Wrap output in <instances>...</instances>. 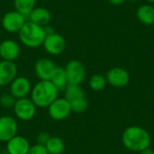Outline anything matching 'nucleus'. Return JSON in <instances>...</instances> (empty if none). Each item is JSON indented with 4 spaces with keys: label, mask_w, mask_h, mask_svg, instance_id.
Listing matches in <instances>:
<instances>
[{
    "label": "nucleus",
    "mask_w": 154,
    "mask_h": 154,
    "mask_svg": "<svg viewBox=\"0 0 154 154\" xmlns=\"http://www.w3.org/2000/svg\"><path fill=\"white\" fill-rule=\"evenodd\" d=\"M10 92L15 99L28 97L32 91L31 81L23 76H17L9 85Z\"/></svg>",
    "instance_id": "9d476101"
},
{
    "label": "nucleus",
    "mask_w": 154,
    "mask_h": 154,
    "mask_svg": "<svg viewBox=\"0 0 154 154\" xmlns=\"http://www.w3.org/2000/svg\"><path fill=\"white\" fill-rule=\"evenodd\" d=\"M122 143L127 150L140 152L151 146L152 138L146 129L138 125H132L123 132Z\"/></svg>",
    "instance_id": "f257e3e1"
},
{
    "label": "nucleus",
    "mask_w": 154,
    "mask_h": 154,
    "mask_svg": "<svg viewBox=\"0 0 154 154\" xmlns=\"http://www.w3.org/2000/svg\"><path fill=\"white\" fill-rule=\"evenodd\" d=\"M136 17L138 21L145 25L154 23V6L152 4H143L136 10Z\"/></svg>",
    "instance_id": "f3484780"
},
{
    "label": "nucleus",
    "mask_w": 154,
    "mask_h": 154,
    "mask_svg": "<svg viewBox=\"0 0 154 154\" xmlns=\"http://www.w3.org/2000/svg\"><path fill=\"white\" fill-rule=\"evenodd\" d=\"M27 18L17 12L16 10H12L5 13L1 18V25L3 29L11 33L19 32L23 24L26 23Z\"/></svg>",
    "instance_id": "20e7f679"
},
{
    "label": "nucleus",
    "mask_w": 154,
    "mask_h": 154,
    "mask_svg": "<svg viewBox=\"0 0 154 154\" xmlns=\"http://www.w3.org/2000/svg\"><path fill=\"white\" fill-rule=\"evenodd\" d=\"M16 99L14 97V96L11 93H2L0 96V106L3 108L10 109L13 108L15 104Z\"/></svg>",
    "instance_id": "b1692460"
},
{
    "label": "nucleus",
    "mask_w": 154,
    "mask_h": 154,
    "mask_svg": "<svg viewBox=\"0 0 154 154\" xmlns=\"http://www.w3.org/2000/svg\"><path fill=\"white\" fill-rule=\"evenodd\" d=\"M140 154H154V150H152L151 147H148L144 150H143L142 152H139Z\"/></svg>",
    "instance_id": "cd10ccee"
},
{
    "label": "nucleus",
    "mask_w": 154,
    "mask_h": 154,
    "mask_svg": "<svg viewBox=\"0 0 154 154\" xmlns=\"http://www.w3.org/2000/svg\"><path fill=\"white\" fill-rule=\"evenodd\" d=\"M145 1H146L148 4H152V5L154 4V0H145Z\"/></svg>",
    "instance_id": "c85d7f7f"
},
{
    "label": "nucleus",
    "mask_w": 154,
    "mask_h": 154,
    "mask_svg": "<svg viewBox=\"0 0 154 154\" xmlns=\"http://www.w3.org/2000/svg\"><path fill=\"white\" fill-rule=\"evenodd\" d=\"M107 1L113 5H120L122 4H124L126 0H107Z\"/></svg>",
    "instance_id": "bb28decb"
},
{
    "label": "nucleus",
    "mask_w": 154,
    "mask_h": 154,
    "mask_svg": "<svg viewBox=\"0 0 154 154\" xmlns=\"http://www.w3.org/2000/svg\"><path fill=\"white\" fill-rule=\"evenodd\" d=\"M134 1H138V0H134Z\"/></svg>",
    "instance_id": "473e14b6"
},
{
    "label": "nucleus",
    "mask_w": 154,
    "mask_h": 154,
    "mask_svg": "<svg viewBox=\"0 0 154 154\" xmlns=\"http://www.w3.org/2000/svg\"><path fill=\"white\" fill-rule=\"evenodd\" d=\"M106 79L110 86L121 88L127 86L130 82V74L124 68L114 67L106 72Z\"/></svg>",
    "instance_id": "1a4fd4ad"
},
{
    "label": "nucleus",
    "mask_w": 154,
    "mask_h": 154,
    "mask_svg": "<svg viewBox=\"0 0 154 154\" xmlns=\"http://www.w3.org/2000/svg\"><path fill=\"white\" fill-rule=\"evenodd\" d=\"M153 25H154V23H153Z\"/></svg>",
    "instance_id": "72a5a7b5"
},
{
    "label": "nucleus",
    "mask_w": 154,
    "mask_h": 154,
    "mask_svg": "<svg viewBox=\"0 0 154 154\" xmlns=\"http://www.w3.org/2000/svg\"><path fill=\"white\" fill-rule=\"evenodd\" d=\"M20 46L13 39H5L0 42V58L2 60L14 61L20 56Z\"/></svg>",
    "instance_id": "f8f14e48"
},
{
    "label": "nucleus",
    "mask_w": 154,
    "mask_h": 154,
    "mask_svg": "<svg viewBox=\"0 0 154 154\" xmlns=\"http://www.w3.org/2000/svg\"><path fill=\"white\" fill-rule=\"evenodd\" d=\"M70 103L65 97H58L48 107V114L54 121H62L71 114Z\"/></svg>",
    "instance_id": "423d86ee"
},
{
    "label": "nucleus",
    "mask_w": 154,
    "mask_h": 154,
    "mask_svg": "<svg viewBox=\"0 0 154 154\" xmlns=\"http://www.w3.org/2000/svg\"><path fill=\"white\" fill-rule=\"evenodd\" d=\"M27 20L37 24V25L44 27L46 25H49V23L51 20V14L45 7H42V6L36 7L35 6L32 9V11L29 14Z\"/></svg>",
    "instance_id": "dca6fc26"
},
{
    "label": "nucleus",
    "mask_w": 154,
    "mask_h": 154,
    "mask_svg": "<svg viewBox=\"0 0 154 154\" xmlns=\"http://www.w3.org/2000/svg\"><path fill=\"white\" fill-rule=\"evenodd\" d=\"M17 132L18 124L14 117L11 116H3L0 117V142L7 143L17 135Z\"/></svg>",
    "instance_id": "9b49d317"
},
{
    "label": "nucleus",
    "mask_w": 154,
    "mask_h": 154,
    "mask_svg": "<svg viewBox=\"0 0 154 154\" xmlns=\"http://www.w3.org/2000/svg\"><path fill=\"white\" fill-rule=\"evenodd\" d=\"M0 40H1V31H0Z\"/></svg>",
    "instance_id": "7c9ffc66"
},
{
    "label": "nucleus",
    "mask_w": 154,
    "mask_h": 154,
    "mask_svg": "<svg viewBox=\"0 0 154 154\" xmlns=\"http://www.w3.org/2000/svg\"><path fill=\"white\" fill-rule=\"evenodd\" d=\"M1 18H2V17H0V23H1Z\"/></svg>",
    "instance_id": "2f4dec72"
},
{
    "label": "nucleus",
    "mask_w": 154,
    "mask_h": 154,
    "mask_svg": "<svg viewBox=\"0 0 154 154\" xmlns=\"http://www.w3.org/2000/svg\"><path fill=\"white\" fill-rule=\"evenodd\" d=\"M18 37L22 44L28 48H38L42 46L46 37L44 27L37 25L30 21H26L18 32Z\"/></svg>",
    "instance_id": "7ed1b4c3"
},
{
    "label": "nucleus",
    "mask_w": 154,
    "mask_h": 154,
    "mask_svg": "<svg viewBox=\"0 0 154 154\" xmlns=\"http://www.w3.org/2000/svg\"><path fill=\"white\" fill-rule=\"evenodd\" d=\"M69 103H70L71 112L75 114H82L85 111H87V109L88 108V102L85 97L69 101Z\"/></svg>",
    "instance_id": "5701e85b"
},
{
    "label": "nucleus",
    "mask_w": 154,
    "mask_h": 154,
    "mask_svg": "<svg viewBox=\"0 0 154 154\" xmlns=\"http://www.w3.org/2000/svg\"><path fill=\"white\" fill-rule=\"evenodd\" d=\"M45 146L49 154H62L66 148L63 139L58 136H51Z\"/></svg>",
    "instance_id": "6ab92c4d"
},
{
    "label": "nucleus",
    "mask_w": 154,
    "mask_h": 154,
    "mask_svg": "<svg viewBox=\"0 0 154 154\" xmlns=\"http://www.w3.org/2000/svg\"><path fill=\"white\" fill-rule=\"evenodd\" d=\"M42 46L48 54L52 56L60 55L66 49V40L62 35L54 32L46 35Z\"/></svg>",
    "instance_id": "6e6552de"
},
{
    "label": "nucleus",
    "mask_w": 154,
    "mask_h": 154,
    "mask_svg": "<svg viewBox=\"0 0 154 154\" xmlns=\"http://www.w3.org/2000/svg\"><path fill=\"white\" fill-rule=\"evenodd\" d=\"M36 0H14V5L15 10L24 15L26 18L29 14L35 7Z\"/></svg>",
    "instance_id": "aec40b11"
},
{
    "label": "nucleus",
    "mask_w": 154,
    "mask_h": 154,
    "mask_svg": "<svg viewBox=\"0 0 154 154\" xmlns=\"http://www.w3.org/2000/svg\"><path fill=\"white\" fill-rule=\"evenodd\" d=\"M51 138V135L48 132H41L40 134H38V135L36 137L37 143L45 146L48 143V142L50 141Z\"/></svg>",
    "instance_id": "a878e982"
},
{
    "label": "nucleus",
    "mask_w": 154,
    "mask_h": 154,
    "mask_svg": "<svg viewBox=\"0 0 154 154\" xmlns=\"http://www.w3.org/2000/svg\"><path fill=\"white\" fill-rule=\"evenodd\" d=\"M64 92H65L64 97L69 101H72L74 99L85 97V92H84L83 88L80 87V85L69 84L66 87Z\"/></svg>",
    "instance_id": "412c9836"
},
{
    "label": "nucleus",
    "mask_w": 154,
    "mask_h": 154,
    "mask_svg": "<svg viewBox=\"0 0 154 154\" xmlns=\"http://www.w3.org/2000/svg\"><path fill=\"white\" fill-rule=\"evenodd\" d=\"M31 144L27 138L15 135L6 143V152L7 154H27Z\"/></svg>",
    "instance_id": "2eb2a0df"
},
{
    "label": "nucleus",
    "mask_w": 154,
    "mask_h": 154,
    "mask_svg": "<svg viewBox=\"0 0 154 154\" xmlns=\"http://www.w3.org/2000/svg\"><path fill=\"white\" fill-rule=\"evenodd\" d=\"M1 94H2V87L0 86V96H1Z\"/></svg>",
    "instance_id": "c756f323"
},
{
    "label": "nucleus",
    "mask_w": 154,
    "mask_h": 154,
    "mask_svg": "<svg viewBox=\"0 0 154 154\" xmlns=\"http://www.w3.org/2000/svg\"><path fill=\"white\" fill-rule=\"evenodd\" d=\"M60 90L50 80H39L32 88L30 98L36 107L48 108L59 97Z\"/></svg>",
    "instance_id": "f03ea898"
},
{
    "label": "nucleus",
    "mask_w": 154,
    "mask_h": 154,
    "mask_svg": "<svg viewBox=\"0 0 154 154\" xmlns=\"http://www.w3.org/2000/svg\"><path fill=\"white\" fill-rule=\"evenodd\" d=\"M106 84L107 82H106V77L101 74H94L93 76H91L88 81L89 88L93 91H97V92L103 90L105 87L106 86Z\"/></svg>",
    "instance_id": "4be33fe9"
},
{
    "label": "nucleus",
    "mask_w": 154,
    "mask_h": 154,
    "mask_svg": "<svg viewBox=\"0 0 154 154\" xmlns=\"http://www.w3.org/2000/svg\"><path fill=\"white\" fill-rule=\"evenodd\" d=\"M50 81L60 90H65L66 87L69 85L68 82V78H67V74H66V70L64 67L61 66H56L51 78L50 79Z\"/></svg>",
    "instance_id": "a211bd4d"
},
{
    "label": "nucleus",
    "mask_w": 154,
    "mask_h": 154,
    "mask_svg": "<svg viewBox=\"0 0 154 154\" xmlns=\"http://www.w3.org/2000/svg\"><path fill=\"white\" fill-rule=\"evenodd\" d=\"M27 154H49L48 151L46 149V146L35 143L33 145H31L29 152Z\"/></svg>",
    "instance_id": "393cba45"
},
{
    "label": "nucleus",
    "mask_w": 154,
    "mask_h": 154,
    "mask_svg": "<svg viewBox=\"0 0 154 154\" xmlns=\"http://www.w3.org/2000/svg\"><path fill=\"white\" fill-rule=\"evenodd\" d=\"M55 68L53 60L49 58H41L34 63V73L39 80H50Z\"/></svg>",
    "instance_id": "ddd939ff"
},
{
    "label": "nucleus",
    "mask_w": 154,
    "mask_h": 154,
    "mask_svg": "<svg viewBox=\"0 0 154 154\" xmlns=\"http://www.w3.org/2000/svg\"><path fill=\"white\" fill-rule=\"evenodd\" d=\"M69 84L81 85L86 78V69L83 63L78 60H69L64 67Z\"/></svg>",
    "instance_id": "0eeeda50"
},
{
    "label": "nucleus",
    "mask_w": 154,
    "mask_h": 154,
    "mask_svg": "<svg viewBox=\"0 0 154 154\" xmlns=\"http://www.w3.org/2000/svg\"><path fill=\"white\" fill-rule=\"evenodd\" d=\"M13 109L17 119L26 122L35 116L37 107L30 97H23L16 99Z\"/></svg>",
    "instance_id": "39448f33"
},
{
    "label": "nucleus",
    "mask_w": 154,
    "mask_h": 154,
    "mask_svg": "<svg viewBox=\"0 0 154 154\" xmlns=\"http://www.w3.org/2000/svg\"><path fill=\"white\" fill-rule=\"evenodd\" d=\"M18 69L14 61H0V86L5 87L10 85L17 77Z\"/></svg>",
    "instance_id": "4468645a"
}]
</instances>
